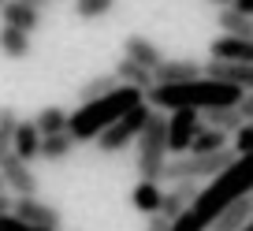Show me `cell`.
Instances as JSON below:
<instances>
[{
  "label": "cell",
  "instance_id": "obj_30",
  "mask_svg": "<svg viewBox=\"0 0 253 231\" xmlns=\"http://www.w3.org/2000/svg\"><path fill=\"white\" fill-rule=\"evenodd\" d=\"M11 213V198H8V194H0V216H8Z\"/></svg>",
  "mask_w": 253,
  "mask_h": 231
},
{
  "label": "cell",
  "instance_id": "obj_19",
  "mask_svg": "<svg viewBox=\"0 0 253 231\" xmlns=\"http://www.w3.org/2000/svg\"><path fill=\"white\" fill-rule=\"evenodd\" d=\"M30 123L38 127V135H41V138H48V135H63V131H67V112H63L60 104H48V108H41Z\"/></svg>",
  "mask_w": 253,
  "mask_h": 231
},
{
  "label": "cell",
  "instance_id": "obj_6",
  "mask_svg": "<svg viewBox=\"0 0 253 231\" xmlns=\"http://www.w3.org/2000/svg\"><path fill=\"white\" fill-rule=\"evenodd\" d=\"M11 216L23 224H34V228H48V231H60V209L48 205L41 198H11Z\"/></svg>",
  "mask_w": 253,
  "mask_h": 231
},
{
  "label": "cell",
  "instance_id": "obj_33",
  "mask_svg": "<svg viewBox=\"0 0 253 231\" xmlns=\"http://www.w3.org/2000/svg\"><path fill=\"white\" fill-rule=\"evenodd\" d=\"M250 19H253V15H250Z\"/></svg>",
  "mask_w": 253,
  "mask_h": 231
},
{
  "label": "cell",
  "instance_id": "obj_29",
  "mask_svg": "<svg viewBox=\"0 0 253 231\" xmlns=\"http://www.w3.org/2000/svg\"><path fill=\"white\" fill-rule=\"evenodd\" d=\"M145 231H171V224H168L164 216H149V224H145Z\"/></svg>",
  "mask_w": 253,
  "mask_h": 231
},
{
  "label": "cell",
  "instance_id": "obj_28",
  "mask_svg": "<svg viewBox=\"0 0 253 231\" xmlns=\"http://www.w3.org/2000/svg\"><path fill=\"white\" fill-rule=\"evenodd\" d=\"M238 112H242V120H246V123L253 120V93H242V101H238Z\"/></svg>",
  "mask_w": 253,
  "mask_h": 231
},
{
  "label": "cell",
  "instance_id": "obj_22",
  "mask_svg": "<svg viewBox=\"0 0 253 231\" xmlns=\"http://www.w3.org/2000/svg\"><path fill=\"white\" fill-rule=\"evenodd\" d=\"M220 149H227V135L201 127V131H198V138L190 142V153H186V157H212V153H220Z\"/></svg>",
  "mask_w": 253,
  "mask_h": 231
},
{
  "label": "cell",
  "instance_id": "obj_7",
  "mask_svg": "<svg viewBox=\"0 0 253 231\" xmlns=\"http://www.w3.org/2000/svg\"><path fill=\"white\" fill-rule=\"evenodd\" d=\"M0 19H4V26L30 38L41 26V4H34V0H8V4H0Z\"/></svg>",
  "mask_w": 253,
  "mask_h": 231
},
{
  "label": "cell",
  "instance_id": "obj_9",
  "mask_svg": "<svg viewBox=\"0 0 253 231\" xmlns=\"http://www.w3.org/2000/svg\"><path fill=\"white\" fill-rule=\"evenodd\" d=\"M198 194H201V183H171V186L164 190V198H160L157 216H164L168 224H175L190 205H194V198H198Z\"/></svg>",
  "mask_w": 253,
  "mask_h": 231
},
{
  "label": "cell",
  "instance_id": "obj_21",
  "mask_svg": "<svg viewBox=\"0 0 253 231\" xmlns=\"http://www.w3.org/2000/svg\"><path fill=\"white\" fill-rule=\"evenodd\" d=\"M119 90V82H116V75H97V79H89V82H82V90H79V101L82 104H93V101H104L108 93H116Z\"/></svg>",
  "mask_w": 253,
  "mask_h": 231
},
{
  "label": "cell",
  "instance_id": "obj_11",
  "mask_svg": "<svg viewBox=\"0 0 253 231\" xmlns=\"http://www.w3.org/2000/svg\"><path fill=\"white\" fill-rule=\"evenodd\" d=\"M123 60H130V64H138V67H145V71H157L160 64H164V52L157 48V41H149V38H142V34H130V38L123 41Z\"/></svg>",
  "mask_w": 253,
  "mask_h": 231
},
{
  "label": "cell",
  "instance_id": "obj_8",
  "mask_svg": "<svg viewBox=\"0 0 253 231\" xmlns=\"http://www.w3.org/2000/svg\"><path fill=\"white\" fill-rule=\"evenodd\" d=\"M0 176H4V183H8V194H11V198H38V176H34V168L23 164L19 157H8V160H4Z\"/></svg>",
  "mask_w": 253,
  "mask_h": 231
},
{
  "label": "cell",
  "instance_id": "obj_25",
  "mask_svg": "<svg viewBox=\"0 0 253 231\" xmlns=\"http://www.w3.org/2000/svg\"><path fill=\"white\" fill-rule=\"evenodd\" d=\"M116 4L112 0H75V15L79 19H101V15H112Z\"/></svg>",
  "mask_w": 253,
  "mask_h": 231
},
{
  "label": "cell",
  "instance_id": "obj_15",
  "mask_svg": "<svg viewBox=\"0 0 253 231\" xmlns=\"http://www.w3.org/2000/svg\"><path fill=\"white\" fill-rule=\"evenodd\" d=\"M116 82L119 86H126V90H138V93H149L153 90V75L145 71V67H138V64H130V60H123L119 56V64H116Z\"/></svg>",
  "mask_w": 253,
  "mask_h": 231
},
{
  "label": "cell",
  "instance_id": "obj_32",
  "mask_svg": "<svg viewBox=\"0 0 253 231\" xmlns=\"http://www.w3.org/2000/svg\"><path fill=\"white\" fill-rule=\"evenodd\" d=\"M242 231H253V220H250V224H246V228H242Z\"/></svg>",
  "mask_w": 253,
  "mask_h": 231
},
{
  "label": "cell",
  "instance_id": "obj_20",
  "mask_svg": "<svg viewBox=\"0 0 253 231\" xmlns=\"http://www.w3.org/2000/svg\"><path fill=\"white\" fill-rule=\"evenodd\" d=\"M0 52L8 56V60H26L34 52V41L26 34L11 30V26H0Z\"/></svg>",
  "mask_w": 253,
  "mask_h": 231
},
{
  "label": "cell",
  "instance_id": "obj_16",
  "mask_svg": "<svg viewBox=\"0 0 253 231\" xmlns=\"http://www.w3.org/2000/svg\"><path fill=\"white\" fill-rule=\"evenodd\" d=\"M216 23H220V30H223V38H238V41H253V19H246V15H238L231 4H223L220 8V15H216Z\"/></svg>",
  "mask_w": 253,
  "mask_h": 231
},
{
  "label": "cell",
  "instance_id": "obj_10",
  "mask_svg": "<svg viewBox=\"0 0 253 231\" xmlns=\"http://www.w3.org/2000/svg\"><path fill=\"white\" fill-rule=\"evenodd\" d=\"M201 79V64L198 60H164L153 71V86H186V82Z\"/></svg>",
  "mask_w": 253,
  "mask_h": 231
},
{
  "label": "cell",
  "instance_id": "obj_18",
  "mask_svg": "<svg viewBox=\"0 0 253 231\" xmlns=\"http://www.w3.org/2000/svg\"><path fill=\"white\" fill-rule=\"evenodd\" d=\"M160 198H164V186L160 183H142V179H138L134 190H130V205H134L138 213H145V216H157Z\"/></svg>",
  "mask_w": 253,
  "mask_h": 231
},
{
  "label": "cell",
  "instance_id": "obj_23",
  "mask_svg": "<svg viewBox=\"0 0 253 231\" xmlns=\"http://www.w3.org/2000/svg\"><path fill=\"white\" fill-rule=\"evenodd\" d=\"M71 149H75V142L67 138V131H63V135H48V138H41L38 157H41V160H48V164H56V160H67V157H71Z\"/></svg>",
  "mask_w": 253,
  "mask_h": 231
},
{
  "label": "cell",
  "instance_id": "obj_17",
  "mask_svg": "<svg viewBox=\"0 0 253 231\" xmlns=\"http://www.w3.org/2000/svg\"><path fill=\"white\" fill-rule=\"evenodd\" d=\"M201 116V127H209V131H220V135H231V131H238L242 127V112H238V104L235 108H209V112H198Z\"/></svg>",
  "mask_w": 253,
  "mask_h": 231
},
{
  "label": "cell",
  "instance_id": "obj_1",
  "mask_svg": "<svg viewBox=\"0 0 253 231\" xmlns=\"http://www.w3.org/2000/svg\"><path fill=\"white\" fill-rule=\"evenodd\" d=\"M142 101H145V93L119 86L116 93H108L104 101L82 104V108L67 112V138H71V142H97V138H101L104 131L112 127V123H116V120H123L126 112H130V108H138Z\"/></svg>",
  "mask_w": 253,
  "mask_h": 231
},
{
  "label": "cell",
  "instance_id": "obj_4",
  "mask_svg": "<svg viewBox=\"0 0 253 231\" xmlns=\"http://www.w3.org/2000/svg\"><path fill=\"white\" fill-rule=\"evenodd\" d=\"M149 116H153V108L142 101L138 108H130V112L123 116V120H116V123H112V127L104 131L101 138H97V149H101L104 157H108V153H119V149H126V145H130L138 135H142V127L149 123Z\"/></svg>",
  "mask_w": 253,
  "mask_h": 231
},
{
  "label": "cell",
  "instance_id": "obj_3",
  "mask_svg": "<svg viewBox=\"0 0 253 231\" xmlns=\"http://www.w3.org/2000/svg\"><path fill=\"white\" fill-rule=\"evenodd\" d=\"M235 149H220L212 153V157H175L164 164V172H160V183H209V179H216L220 172H227L231 164H235Z\"/></svg>",
  "mask_w": 253,
  "mask_h": 231
},
{
  "label": "cell",
  "instance_id": "obj_27",
  "mask_svg": "<svg viewBox=\"0 0 253 231\" xmlns=\"http://www.w3.org/2000/svg\"><path fill=\"white\" fill-rule=\"evenodd\" d=\"M0 231H48V228H34V224H23V220H15V216H0Z\"/></svg>",
  "mask_w": 253,
  "mask_h": 231
},
{
  "label": "cell",
  "instance_id": "obj_31",
  "mask_svg": "<svg viewBox=\"0 0 253 231\" xmlns=\"http://www.w3.org/2000/svg\"><path fill=\"white\" fill-rule=\"evenodd\" d=\"M0 194H8V183H4V176H0ZM8 198H11V194H8Z\"/></svg>",
  "mask_w": 253,
  "mask_h": 231
},
{
  "label": "cell",
  "instance_id": "obj_14",
  "mask_svg": "<svg viewBox=\"0 0 253 231\" xmlns=\"http://www.w3.org/2000/svg\"><path fill=\"white\" fill-rule=\"evenodd\" d=\"M38 149H41V135H38V127H34L30 120H19L15 138H11V157H19L23 164H30V160H38Z\"/></svg>",
  "mask_w": 253,
  "mask_h": 231
},
{
  "label": "cell",
  "instance_id": "obj_5",
  "mask_svg": "<svg viewBox=\"0 0 253 231\" xmlns=\"http://www.w3.org/2000/svg\"><path fill=\"white\" fill-rule=\"evenodd\" d=\"M198 131H201L198 112H190V108L171 112V116H168V153H171V157H186L190 142L198 138Z\"/></svg>",
  "mask_w": 253,
  "mask_h": 231
},
{
  "label": "cell",
  "instance_id": "obj_2",
  "mask_svg": "<svg viewBox=\"0 0 253 231\" xmlns=\"http://www.w3.org/2000/svg\"><path fill=\"white\" fill-rule=\"evenodd\" d=\"M138 179L142 183H160V172L168 164V116L153 112L149 123L138 135Z\"/></svg>",
  "mask_w": 253,
  "mask_h": 231
},
{
  "label": "cell",
  "instance_id": "obj_26",
  "mask_svg": "<svg viewBox=\"0 0 253 231\" xmlns=\"http://www.w3.org/2000/svg\"><path fill=\"white\" fill-rule=\"evenodd\" d=\"M246 153H253V120L235 131V157H246Z\"/></svg>",
  "mask_w": 253,
  "mask_h": 231
},
{
  "label": "cell",
  "instance_id": "obj_12",
  "mask_svg": "<svg viewBox=\"0 0 253 231\" xmlns=\"http://www.w3.org/2000/svg\"><path fill=\"white\" fill-rule=\"evenodd\" d=\"M209 60L220 64H253V41H238V38H216L209 45Z\"/></svg>",
  "mask_w": 253,
  "mask_h": 231
},
{
  "label": "cell",
  "instance_id": "obj_24",
  "mask_svg": "<svg viewBox=\"0 0 253 231\" xmlns=\"http://www.w3.org/2000/svg\"><path fill=\"white\" fill-rule=\"evenodd\" d=\"M15 127H19V116L11 104H0V168L4 160L11 157V138H15Z\"/></svg>",
  "mask_w": 253,
  "mask_h": 231
},
{
  "label": "cell",
  "instance_id": "obj_13",
  "mask_svg": "<svg viewBox=\"0 0 253 231\" xmlns=\"http://www.w3.org/2000/svg\"><path fill=\"white\" fill-rule=\"evenodd\" d=\"M250 220H253V194L250 198H238L235 205H227L212 224H209V231H242Z\"/></svg>",
  "mask_w": 253,
  "mask_h": 231
}]
</instances>
